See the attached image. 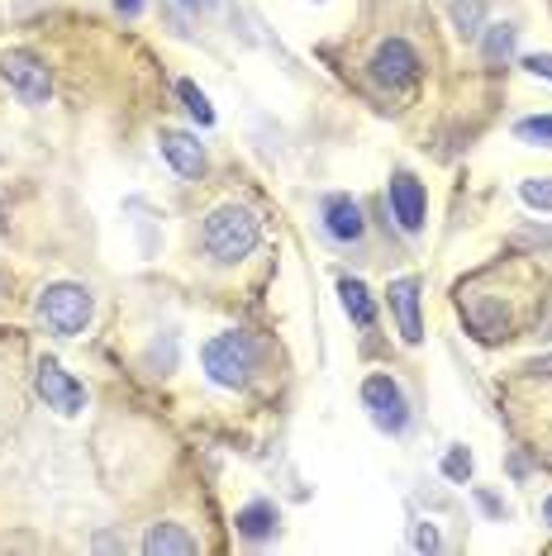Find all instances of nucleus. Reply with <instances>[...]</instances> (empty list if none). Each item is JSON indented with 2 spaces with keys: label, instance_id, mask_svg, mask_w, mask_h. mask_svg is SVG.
<instances>
[{
  "label": "nucleus",
  "instance_id": "10",
  "mask_svg": "<svg viewBox=\"0 0 552 556\" xmlns=\"http://www.w3.org/2000/svg\"><path fill=\"white\" fill-rule=\"evenodd\" d=\"M158 148H162L167 167L177 172L181 181H200V172H205V148H200L191 134H181V129H162Z\"/></svg>",
  "mask_w": 552,
  "mask_h": 556
},
{
  "label": "nucleus",
  "instance_id": "17",
  "mask_svg": "<svg viewBox=\"0 0 552 556\" xmlns=\"http://www.w3.org/2000/svg\"><path fill=\"white\" fill-rule=\"evenodd\" d=\"M177 96L186 100V110H191V115H196L200 124H205V129L215 124V110H210V100L200 96V86H196V81H181V86H177Z\"/></svg>",
  "mask_w": 552,
  "mask_h": 556
},
{
  "label": "nucleus",
  "instance_id": "25",
  "mask_svg": "<svg viewBox=\"0 0 552 556\" xmlns=\"http://www.w3.org/2000/svg\"><path fill=\"white\" fill-rule=\"evenodd\" d=\"M543 518H548V523H552V500H548V504H543Z\"/></svg>",
  "mask_w": 552,
  "mask_h": 556
},
{
  "label": "nucleus",
  "instance_id": "15",
  "mask_svg": "<svg viewBox=\"0 0 552 556\" xmlns=\"http://www.w3.org/2000/svg\"><path fill=\"white\" fill-rule=\"evenodd\" d=\"M486 62H505L514 53V29L510 24H486Z\"/></svg>",
  "mask_w": 552,
  "mask_h": 556
},
{
  "label": "nucleus",
  "instance_id": "11",
  "mask_svg": "<svg viewBox=\"0 0 552 556\" xmlns=\"http://www.w3.org/2000/svg\"><path fill=\"white\" fill-rule=\"evenodd\" d=\"M324 229L338 243H357L362 233H367V219H362V205L353 195H329L324 200Z\"/></svg>",
  "mask_w": 552,
  "mask_h": 556
},
{
  "label": "nucleus",
  "instance_id": "1",
  "mask_svg": "<svg viewBox=\"0 0 552 556\" xmlns=\"http://www.w3.org/2000/svg\"><path fill=\"white\" fill-rule=\"evenodd\" d=\"M258 238H262V229H258V219L243 205H219L205 219V233H200V243H205L210 262H219V267H234V262H243L248 252L258 248Z\"/></svg>",
  "mask_w": 552,
  "mask_h": 556
},
{
  "label": "nucleus",
  "instance_id": "5",
  "mask_svg": "<svg viewBox=\"0 0 552 556\" xmlns=\"http://www.w3.org/2000/svg\"><path fill=\"white\" fill-rule=\"evenodd\" d=\"M362 404H367L372 424L381 428V433H405L410 404H405V390H400L391 376H367V381H362Z\"/></svg>",
  "mask_w": 552,
  "mask_h": 556
},
{
  "label": "nucleus",
  "instance_id": "9",
  "mask_svg": "<svg viewBox=\"0 0 552 556\" xmlns=\"http://www.w3.org/2000/svg\"><path fill=\"white\" fill-rule=\"evenodd\" d=\"M386 300H391V314H396V328L400 338L414 348L424 343V319H419V276H400V281H391V290H386Z\"/></svg>",
  "mask_w": 552,
  "mask_h": 556
},
{
  "label": "nucleus",
  "instance_id": "3",
  "mask_svg": "<svg viewBox=\"0 0 552 556\" xmlns=\"http://www.w3.org/2000/svg\"><path fill=\"white\" fill-rule=\"evenodd\" d=\"M91 314H96L91 290H81L72 281H58L39 295V319L48 324V333H58V338H77L81 328L91 324Z\"/></svg>",
  "mask_w": 552,
  "mask_h": 556
},
{
  "label": "nucleus",
  "instance_id": "18",
  "mask_svg": "<svg viewBox=\"0 0 552 556\" xmlns=\"http://www.w3.org/2000/svg\"><path fill=\"white\" fill-rule=\"evenodd\" d=\"M519 195L529 200L534 210H552V176H534V181H524Z\"/></svg>",
  "mask_w": 552,
  "mask_h": 556
},
{
  "label": "nucleus",
  "instance_id": "6",
  "mask_svg": "<svg viewBox=\"0 0 552 556\" xmlns=\"http://www.w3.org/2000/svg\"><path fill=\"white\" fill-rule=\"evenodd\" d=\"M367 67H372V81L386 86V91H405V86L419 81V53L405 39H386L372 53Z\"/></svg>",
  "mask_w": 552,
  "mask_h": 556
},
{
  "label": "nucleus",
  "instance_id": "19",
  "mask_svg": "<svg viewBox=\"0 0 552 556\" xmlns=\"http://www.w3.org/2000/svg\"><path fill=\"white\" fill-rule=\"evenodd\" d=\"M453 20L462 24V34H481V29H476V24H481V0H457Z\"/></svg>",
  "mask_w": 552,
  "mask_h": 556
},
{
  "label": "nucleus",
  "instance_id": "12",
  "mask_svg": "<svg viewBox=\"0 0 552 556\" xmlns=\"http://www.w3.org/2000/svg\"><path fill=\"white\" fill-rule=\"evenodd\" d=\"M196 547H200V542L191 533H181L177 523H153V528H148V538H143L148 556H191Z\"/></svg>",
  "mask_w": 552,
  "mask_h": 556
},
{
  "label": "nucleus",
  "instance_id": "2",
  "mask_svg": "<svg viewBox=\"0 0 552 556\" xmlns=\"http://www.w3.org/2000/svg\"><path fill=\"white\" fill-rule=\"evenodd\" d=\"M200 362H205L210 381L215 386H248V376H253V362H258V343L248 333H219L210 338L205 352H200Z\"/></svg>",
  "mask_w": 552,
  "mask_h": 556
},
{
  "label": "nucleus",
  "instance_id": "21",
  "mask_svg": "<svg viewBox=\"0 0 552 556\" xmlns=\"http://www.w3.org/2000/svg\"><path fill=\"white\" fill-rule=\"evenodd\" d=\"M524 67L534 72V77H543V81H552V53H529L524 58Z\"/></svg>",
  "mask_w": 552,
  "mask_h": 556
},
{
  "label": "nucleus",
  "instance_id": "7",
  "mask_svg": "<svg viewBox=\"0 0 552 556\" xmlns=\"http://www.w3.org/2000/svg\"><path fill=\"white\" fill-rule=\"evenodd\" d=\"M386 205H391V219H396L405 233H419V229H424V210H429V200H424V186L414 181L410 172H396V176H391Z\"/></svg>",
  "mask_w": 552,
  "mask_h": 556
},
{
  "label": "nucleus",
  "instance_id": "22",
  "mask_svg": "<svg viewBox=\"0 0 552 556\" xmlns=\"http://www.w3.org/2000/svg\"><path fill=\"white\" fill-rule=\"evenodd\" d=\"M414 547L434 552V547H438V533H434V528H419V533H414Z\"/></svg>",
  "mask_w": 552,
  "mask_h": 556
},
{
  "label": "nucleus",
  "instance_id": "20",
  "mask_svg": "<svg viewBox=\"0 0 552 556\" xmlns=\"http://www.w3.org/2000/svg\"><path fill=\"white\" fill-rule=\"evenodd\" d=\"M443 476H448V480H467V476H472L467 447H453V452H448V457H443Z\"/></svg>",
  "mask_w": 552,
  "mask_h": 556
},
{
  "label": "nucleus",
  "instance_id": "14",
  "mask_svg": "<svg viewBox=\"0 0 552 556\" xmlns=\"http://www.w3.org/2000/svg\"><path fill=\"white\" fill-rule=\"evenodd\" d=\"M238 533L253 538V542L272 538L276 533V509L272 504H248V509H238Z\"/></svg>",
  "mask_w": 552,
  "mask_h": 556
},
{
  "label": "nucleus",
  "instance_id": "13",
  "mask_svg": "<svg viewBox=\"0 0 552 556\" xmlns=\"http://www.w3.org/2000/svg\"><path fill=\"white\" fill-rule=\"evenodd\" d=\"M338 295H343V309H348V319H353L357 328H372L376 324V305H372L367 286H362L357 276H343V281H338Z\"/></svg>",
  "mask_w": 552,
  "mask_h": 556
},
{
  "label": "nucleus",
  "instance_id": "8",
  "mask_svg": "<svg viewBox=\"0 0 552 556\" xmlns=\"http://www.w3.org/2000/svg\"><path fill=\"white\" fill-rule=\"evenodd\" d=\"M34 390H39V400L48 404V409L58 414H77L86 404V390L72 381L67 371H62L58 362H39V376H34Z\"/></svg>",
  "mask_w": 552,
  "mask_h": 556
},
{
  "label": "nucleus",
  "instance_id": "23",
  "mask_svg": "<svg viewBox=\"0 0 552 556\" xmlns=\"http://www.w3.org/2000/svg\"><path fill=\"white\" fill-rule=\"evenodd\" d=\"M115 10H120V15H138V10H143V0H115Z\"/></svg>",
  "mask_w": 552,
  "mask_h": 556
},
{
  "label": "nucleus",
  "instance_id": "24",
  "mask_svg": "<svg viewBox=\"0 0 552 556\" xmlns=\"http://www.w3.org/2000/svg\"><path fill=\"white\" fill-rule=\"evenodd\" d=\"M186 5H196V10H215V0H186Z\"/></svg>",
  "mask_w": 552,
  "mask_h": 556
},
{
  "label": "nucleus",
  "instance_id": "16",
  "mask_svg": "<svg viewBox=\"0 0 552 556\" xmlns=\"http://www.w3.org/2000/svg\"><path fill=\"white\" fill-rule=\"evenodd\" d=\"M514 134H519L524 143L552 148V115H534V119H519V124H514Z\"/></svg>",
  "mask_w": 552,
  "mask_h": 556
},
{
  "label": "nucleus",
  "instance_id": "4",
  "mask_svg": "<svg viewBox=\"0 0 552 556\" xmlns=\"http://www.w3.org/2000/svg\"><path fill=\"white\" fill-rule=\"evenodd\" d=\"M0 77H5V86L24 100V105H43V100L53 96V77H48V67L34 53H24V48H10V53L0 58Z\"/></svg>",
  "mask_w": 552,
  "mask_h": 556
}]
</instances>
